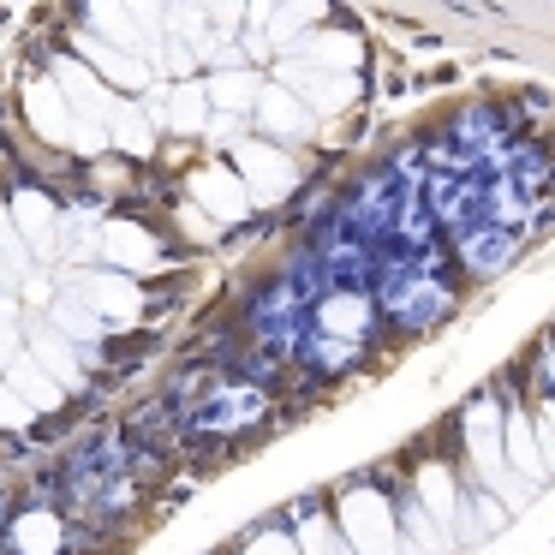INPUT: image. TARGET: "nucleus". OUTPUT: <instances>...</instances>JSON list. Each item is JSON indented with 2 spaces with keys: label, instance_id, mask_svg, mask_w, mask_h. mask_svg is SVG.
<instances>
[{
  "label": "nucleus",
  "instance_id": "7ed1b4c3",
  "mask_svg": "<svg viewBox=\"0 0 555 555\" xmlns=\"http://www.w3.org/2000/svg\"><path fill=\"white\" fill-rule=\"evenodd\" d=\"M502 454H507V472H514L526 490H538L550 472H543V454H538V430H531L526 412H502Z\"/></svg>",
  "mask_w": 555,
  "mask_h": 555
},
{
  "label": "nucleus",
  "instance_id": "0eeeda50",
  "mask_svg": "<svg viewBox=\"0 0 555 555\" xmlns=\"http://www.w3.org/2000/svg\"><path fill=\"white\" fill-rule=\"evenodd\" d=\"M287 85L299 102H311V108H323V114H335L352 102V85H335V73H317V66H305V61L287 66Z\"/></svg>",
  "mask_w": 555,
  "mask_h": 555
},
{
  "label": "nucleus",
  "instance_id": "c85d7f7f",
  "mask_svg": "<svg viewBox=\"0 0 555 555\" xmlns=\"http://www.w3.org/2000/svg\"><path fill=\"white\" fill-rule=\"evenodd\" d=\"M25 424H30V406L13 388H0V430H25Z\"/></svg>",
  "mask_w": 555,
  "mask_h": 555
},
{
  "label": "nucleus",
  "instance_id": "6ab92c4d",
  "mask_svg": "<svg viewBox=\"0 0 555 555\" xmlns=\"http://www.w3.org/2000/svg\"><path fill=\"white\" fill-rule=\"evenodd\" d=\"M400 526H406V555H442L448 550V531L418 502H400Z\"/></svg>",
  "mask_w": 555,
  "mask_h": 555
},
{
  "label": "nucleus",
  "instance_id": "f257e3e1",
  "mask_svg": "<svg viewBox=\"0 0 555 555\" xmlns=\"http://www.w3.org/2000/svg\"><path fill=\"white\" fill-rule=\"evenodd\" d=\"M466 454L472 466H478V478L490 483V490H507L519 495L526 483L507 472V454H502V412H495V400H472L466 406ZM531 495V490H526Z\"/></svg>",
  "mask_w": 555,
  "mask_h": 555
},
{
  "label": "nucleus",
  "instance_id": "1a4fd4ad",
  "mask_svg": "<svg viewBox=\"0 0 555 555\" xmlns=\"http://www.w3.org/2000/svg\"><path fill=\"white\" fill-rule=\"evenodd\" d=\"M192 192L204 197V204L216 209L221 221H240V216H245V185H240V173H228V168L192 173Z\"/></svg>",
  "mask_w": 555,
  "mask_h": 555
},
{
  "label": "nucleus",
  "instance_id": "2f4dec72",
  "mask_svg": "<svg viewBox=\"0 0 555 555\" xmlns=\"http://www.w3.org/2000/svg\"><path fill=\"white\" fill-rule=\"evenodd\" d=\"M13 281H18V263L13 257H0V287H13Z\"/></svg>",
  "mask_w": 555,
  "mask_h": 555
},
{
  "label": "nucleus",
  "instance_id": "39448f33",
  "mask_svg": "<svg viewBox=\"0 0 555 555\" xmlns=\"http://www.w3.org/2000/svg\"><path fill=\"white\" fill-rule=\"evenodd\" d=\"M418 507L448 531V538H454V519H460V483H454V472H448V466H424L418 472Z\"/></svg>",
  "mask_w": 555,
  "mask_h": 555
},
{
  "label": "nucleus",
  "instance_id": "9b49d317",
  "mask_svg": "<svg viewBox=\"0 0 555 555\" xmlns=\"http://www.w3.org/2000/svg\"><path fill=\"white\" fill-rule=\"evenodd\" d=\"M30 359H37L61 388H78V359H73V347H66L61 328H30Z\"/></svg>",
  "mask_w": 555,
  "mask_h": 555
},
{
  "label": "nucleus",
  "instance_id": "9d476101",
  "mask_svg": "<svg viewBox=\"0 0 555 555\" xmlns=\"http://www.w3.org/2000/svg\"><path fill=\"white\" fill-rule=\"evenodd\" d=\"M7 376H13V395L25 400L30 412H54V406H61V395H66V388L54 383L37 359H13V364H7Z\"/></svg>",
  "mask_w": 555,
  "mask_h": 555
},
{
  "label": "nucleus",
  "instance_id": "412c9836",
  "mask_svg": "<svg viewBox=\"0 0 555 555\" xmlns=\"http://www.w3.org/2000/svg\"><path fill=\"white\" fill-rule=\"evenodd\" d=\"M61 90H66V96H73L85 114H96V120H108V114H114L108 90H96V78H90L78 61H66V66H61Z\"/></svg>",
  "mask_w": 555,
  "mask_h": 555
},
{
  "label": "nucleus",
  "instance_id": "aec40b11",
  "mask_svg": "<svg viewBox=\"0 0 555 555\" xmlns=\"http://www.w3.org/2000/svg\"><path fill=\"white\" fill-rule=\"evenodd\" d=\"M54 328H61V335H73V340H102V317L90 311V299L85 293H66L61 305H54Z\"/></svg>",
  "mask_w": 555,
  "mask_h": 555
},
{
  "label": "nucleus",
  "instance_id": "f3484780",
  "mask_svg": "<svg viewBox=\"0 0 555 555\" xmlns=\"http://www.w3.org/2000/svg\"><path fill=\"white\" fill-rule=\"evenodd\" d=\"M85 61L102 66V73H108L120 90H144V85H150V61H132V54L108 49V42H90V37H85Z\"/></svg>",
  "mask_w": 555,
  "mask_h": 555
},
{
  "label": "nucleus",
  "instance_id": "7c9ffc66",
  "mask_svg": "<svg viewBox=\"0 0 555 555\" xmlns=\"http://www.w3.org/2000/svg\"><path fill=\"white\" fill-rule=\"evenodd\" d=\"M209 7H216L221 25H233V18H240V0H209Z\"/></svg>",
  "mask_w": 555,
  "mask_h": 555
},
{
  "label": "nucleus",
  "instance_id": "5701e85b",
  "mask_svg": "<svg viewBox=\"0 0 555 555\" xmlns=\"http://www.w3.org/2000/svg\"><path fill=\"white\" fill-rule=\"evenodd\" d=\"M305 66H317V73H328V66H359V42L352 37H311L305 42Z\"/></svg>",
  "mask_w": 555,
  "mask_h": 555
},
{
  "label": "nucleus",
  "instance_id": "a211bd4d",
  "mask_svg": "<svg viewBox=\"0 0 555 555\" xmlns=\"http://www.w3.org/2000/svg\"><path fill=\"white\" fill-rule=\"evenodd\" d=\"M102 251H108L114 263H126V269L156 263V240H150L144 228H132V221H114V228L102 233Z\"/></svg>",
  "mask_w": 555,
  "mask_h": 555
},
{
  "label": "nucleus",
  "instance_id": "f03ea898",
  "mask_svg": "<svg viewBox=\"0 0 555 555\" xmlns=\"http://www.w3.org/2000/svg\"><path fill=\"white\" fill-rule=\"evenodd\" d=\"M340 543L352 555H400V538H395V514L376 490H352L340 502Z\"/></svg>",
  "mask_w": 555,
  "mask_h": 555
},
{
  "label": "nucleus",
  "instance_id": "dca6fc26",
  "mask_svg": "<svg viewBox=\"0 0 555 555\" xmlns=\"http://www.w3.org/2000/svg\"><path fill=\"white\" fill-rule=\"evenodd\" d=\"M13 550L18 555H61V519H54L49 507H30L13 526Z\"/></svg>",
  "mask_w": 555,
  "mask_h": 555
},
{
  "label": "nucleus",
  "instance_id": "bb28decb",
  "mask_svg": "<svg viewBox=\"0 0 555 555\" xmlns=\"http://www.w3.org/2000/svg\"><path fill=\"white\" fill-rule=\"evenodd\" d=\"M108 120H114V144H120V150H132V156H138V150H150V126H144V114H132V108H114L108 114Z\"/></svg>",
  "mask_w": 555,
  "mask_h": 555
},
{
  "label": "nucleus",
  "instance_id": "393cba45",
  "mask_svg": "<svg viewBox=\"0 0 555 555\" xmlns=\"http://www.w3.org/2000/svg\"><path fill=\"white\" fill-rule=\"evenodd\" d=\"M90 13L108 25V42H120V49H144V30H138V18L126 13L120 0H90Z\"/></svg>",
  "mask_w": 555,
  "mask_h": 555
},
{
  "label": "nucleus",
  "instance_id": "6e6552de",
  "mask_svg": "<svg viewBox=\"0 0 555 555\" xmlns=\"http://www.w3.org/2000/svg\"><path fill=\"white\" fill-rule=\"evenodd\" d=\"M240 168H245V180H251L257 197H281L293 185V168H287V156H281V150L240 144Z\"/></svg>",
  "mask_w": 555,
  "mask_h": 555
},
{
  "label": "nucleus",
  "instance_id": "a878e982",
  "mask_svg": "<svg viewBox=\"0 0 555 555\" xmlns=\"http://www.w3.org/2000/svg\"><path fill=\"white\" fill-rule=\"evenodd\" d=\"M209 102H216V108H228V114L251 108V102H257V78L251 73H221L216 85H209Z\"/></svg>",
  "mask_w": 555,
  "mask_h": 555
},
{
  "label": "nucleus",
  "instance_id": "423d86ee",
  "mask_svg": "<svg viewBox=\"0 0 555 555\" xmlns=\"http://www.w3.org/2000/svg\"><path fill=\"white\" fill-rule=\"evenodd\" d=\"M78 293L90 299V311H96L102 323H132V317H138V293H132V281H126V275H90Z\"/></svg>",
  "mask_w": 555,
  "mask_h": 555
},
{
  "label": "nucleus",
  "instance_id": "2eb2a0df",
  "mask_svg": "<svg viewBox=\"0 0 555 555\" xmlns=\"http://www.w3.org/2000/svg\"><path fill=\"white\" fill-rule=\"evenodd\" d=\"M502 519H507V507L495 502L490 490H460V519H454V526H460V538H466V543L472 538H490Z\"/></svg>",
  "mask_w": 555,
  "mask_h": 555
},
{
  "label": "nucleus",
  "instance_id": "4468645a",
  "mask_svg": "<svg viewBox=\"0 0 555 555\" xmlns=\"http://www.w3.org/2000/svg\"><path fill=\"white\" fill-rule=\"evenodd\" d=\"M25 108H30V126H37L42 138H54V144H73V120H66V108H61V90L30 85V90H25Z\"/></svg>",
  "mask_w": 555,
  "mask_h": 555
},
{
  "label": "nucleus",
  "instance_id": "4be33fe9",
  "mask_svg": "<svg viewBox=\"0 0 555 555\" xmlns=\"http://www.w3.org/2000/svg\"><path fill=\"white\" fill-rule=\"evenodd\" d=\"M18 228L30 233V245H37V251H54V233H61V221H54V204H42L37 192L18 197Z\"/></svg>",
  "mask_w": 555,
  "mask_h": 555
},
{
  "label": "nucleus",
  "instance_id": "b1692460",
  "mask_svg": "<svg viewBox=\"0 0 555 555\" xmlns=\"http://www.w3.org/2000/svg\"><path fill=\"white\" fill-rule=\"evenodd\" d=\"M323 13V0H287L275 13V49H299V37H305V25Z\"/></svg>",
  "mask_w": 555,
  "mask_h": 555
},
{
  "label": "nucleus",
  "instance_id": "72a5a7b5",
  "mask_svg": "<svg viewBox=\"0 0 555 555\" xmlns=\"http://www.w3.org/2000/svg\"><path fill=\"white\" fill-rule=\"evenodd\" d=\"M0 228H7V209H0Z\"/></svg>",
  "mask_w": 555,
  "mask_h": 555
},
{
  "label": "nucleus",
  "instance_id": "f8f14e48",
  "mask_svg": "<svg viewBox=\"0 0 555 555\" xmlns=\"http://www.w3.org/2000/svg\"><path fill=\"white\" fill-rule=\"evenodd\" d=\"M150 120L168 126V132H204V90L180 85L168 102H150Z\"/></svg>",
  "mask_w": 555,
  "mask_h": 555
},
{
  "label": "nucleus",
  "instance_id": "ddd939ff",
  "mask_svg": "<svg viewBox=\"0 0 555 555\" xmlns=\"http://www.w3.org/2000/svg\"><path fill=\"white\" fill-rule=\"evenodd\" d=\"M257 418H263V400H257L251 388H228V395L209 400L197 424H204V430H233V424H257Z\"/></svg>",
  "mask_w": 555,
  "mask_h": 555
},
{
  "label": "nucleus",
  "instance_id": "cd10ccee",
  "mask_svg": "<svg viewBox=\"0 0 555 555\" xmlns=\"http://www.w3.org/2000/svg\"><path fill=\"white\" fill-rule=\"evenodd\" d=\"M126 13L144 30V54H156L162 49V0H126Z\"/></svg>",
  "mask_w": 555,
  "mask_h": 555
},
{
  "label": "nucleus",
  "instance_id": "473e14b6",
  "mask_svg": "<svg viewBox=\"0 0 555 555\" xmlns=\"http://www.w3.org/2000/svg\"><path fill=\"white\" fill-rule=\"evenodd\" d=\"M550 383H555V352H550Z\"/></svg>",
  "mask_w": 555,
  "mask_h": 555
},
{
  "label": "nucleus",
  "instance_id": "c756f323",
  "mask_svg": "<svg viewBox=\"0 0 555 555\" xmlns=\"http://www.w3.org/2000/svg\"><path fill=\"white\" fill-rule=\"evenodd\" d=\"M251 555H299V543H293L287 531H263V538L251 543Z\"/></svg>",
  "mask_w": 555,
  "mask_h": 555
},
{
  "label": "nucleus",
  "instance_id": "20e7f679",
  "mask_svg": "<svg viewBox=\"0 0 555 555\" xmlns=\"http://www.w3.org/2000/svg\"><path fill=\"white\" fill-rule=\"evenodd\" d=\"M257 114H263V132L275 144H305L317 132L311 126V108H305L293 90H257Z\"/></svg>",
  "mask_w": 555,
  "mask_h": 555
}]
</instances>
